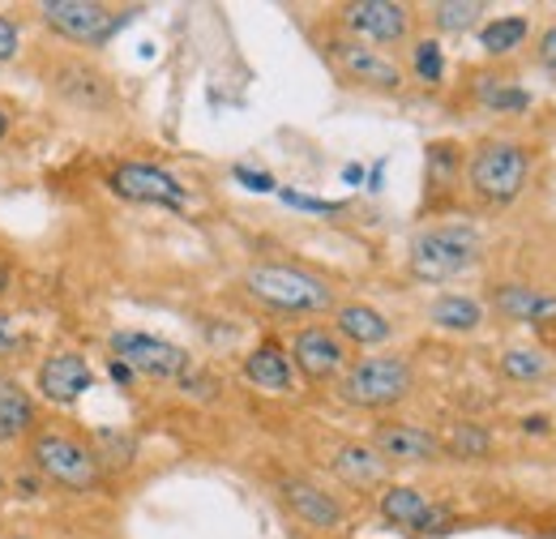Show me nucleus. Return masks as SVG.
I'll use <instances>...</instances> for the list:
<instances>
[{
  "instance_id": "79ce46f5",
  "label": "nucleus",
  "mask_w": 556,
  "mask_h": 539,
  "mask_svg": "<svg viewBox=\"0 0 556 539\" xmlns=\"http://www.w3.org/2000/svg\"><path fill=\"white\" fill-rule=\"evenodd\" d=\"M0 492H4V472H0Z\"/></svg>"
},
{
  "instance_id": "ea45409f",
  "label": "nucleus",
  "mask_w": 556,
  "mask_h": 539,
  "mask_svg": "<svg viewBox=\"0 0 556 539\" xmlns=\"http://www.w3.org/2000/svg\"><path fill=\"white\" fill-rule=\"evenodd\" d=\"M9 129H13V121H9V112H4V108H0V141H4V137H9Z\"/></svg>"
},
{
  "instance_id": "dca6fc26",
  "label": "nucleus",
  "mask_w": 556,
  "mask_h": 539,
  "mask_svg": "<svg viewBox=\"0 0 556 539\" xmlns=\"http://www.w3.org/2000/svg\"><path fill=\"white\" fill-rule=\"evenodd\" d=\"M35 386H39V394H43L48 403L73 406L90 386H94V373H90L86 355H77V351H56V355H48V360L39 364Z\"/></svg>"
},
{
  "instance_id": "7c9ffc66",
  "label": "nucleus",
  "mask_w": 556,
  "mask_h": 539,
  "mask_svg": "<svg viewBox=\"0 0 556 539\" xmlns=\"http://www.w3.org/2000/svg\"><path fill=\"white\" fill-rule=\"evenodd\" d=\"M17 48H22V26H17V17L0 13V65H9L17 57Z\"/></svg>"
},
{
  "instance_id": "f8f14e48",
  "label": "nucleus",
  "mask_w": 556,
  "mask_h": 539,
  "mask_svg": "<svg viewBox=\"0 0 556 539\" xmlns=\"http://www.w3.org/2000/svg\"><path fill=\"white\" fill-rule=\"evenodd\" d=\"M287 355H291V368H300L317 386L321 381H339L348 373V347H343V338L334 335V330H326V326L295 330Z\"/></svg>"
},
{
  "instance_id": "b1692460",
  "label": "nucleus",
  "mask_w": 556,
  "mask_h": 539,
  "mask_svg": "<svg viewBox=\"0 0 556 539\" xmlns=\"http://www.w3.org/2000/svg\"><path fill=\"white\" fill-rule=\"evenodd\" d=\"M527 30H531V22H527L522 13L492 17V22H484V26H480V48H484L488 57H509L514 48H522Z\"/></svg>"
},
{
  "instance_id": "a211bd4d",
  "label": "nucleus",
  "mask_w": 556,
  "mask_h": 539,
  "mask_svg": "<svg viewBox=\"0 0 556 539\" xmlns=\"http://www.w3.org/2000/svg\"><path fill=\"white\" fill-rule=\"evenodd\" d=\"M244 381L266 390V394H291V386H295L291 355L278 342H257L249 351V360H244Z\"/></svg>"
},
{
  "instance_id": "39448f33",
  "label": "nucleus",
  "mask_w": 556,
  "mask_h": 539,
  "mask_svg": "<svg viewBox=\"0 0 556 539\" xmlns=\"http://www.w3.org/2000/svg\"><path fill=\"white\" fill-rule=\"evenodd\" d=\"M412 386H416V373L407 355H364L348 364V373L339 377V399L359 411H390L407 403Z\"/></svg>"
},
{
  "instance_id": "c85d7f7f",
  "label": "nucleus",
  "mask_w": 556,
  "mask_h": 539,
  "mask_svg": "<svg viewBox=\"0 0 556 539\" xmlns=\"http://www.w3.org/2000/svg\"><path fill=\"white\" fill-rule=\"evenodd\" d=\"M458 167H463V154H458L454 141H432L428 146V189H437V180H441V189H450Z\"/></svg>"
},
{
  "instance_id": "f257e3e1",
  "label": "nucleus",
  "mask_w": 556,
  "mask_h": 539,
  "mask_svg": "<svg viewBox=\"0 0 556 539\" xmlns=\"http://www.w3.org/2000/svg\"><path fill=\"white\" fill-rule=\"evenodd\" d=\"M527 176H531V154H527V146L509 141V137H488L467 159V189L476 202L492 205V210L518 202L527 189Z\"/></svg>"
},
{
  "instance_id": "0eeeda50",
  "label": "nucleus",
  "mask_w": 556,
  "mask_h": 539,
  "mask_svg": "<svg viewBox=\"0 0 556 539\" xmlns=\"http://www.w3.org/2000/svg\"><path fill=\"white\" fill-rule=\"evenodd\" d=\"M48 95L56 103H65L81 116H103L116 108V86L103 68L94 61H81V57H70V61H56L52 73H48Z\"/></svg>"
},
{
  "instance_id": "423d86ee",
  "label": "nucleus",
  "mask_w": 556,
  "mask_h": 539,
  "mask_svg": "<svg viewBox=\"0 0 556 539\" xmlns=\"http://www.w3.org/2000/svg\"><path fill=\"white\" fill-rule=\"evenodd\" d=\"M39 17L48 30H56L61 39H70L77 48H103L129 22V13H116L99 0H48V4H39Z\"/></svg>"
},
{
  "instance_id": "2f4dec72",
  "label": "nucleus",
  "mask_w": 556,
  "mask_h": 539,
  "mask_svg": "<svg viewBox=\"0 0 556 539\" xmlns=\"http://www.w3.org/2000/svg\"><path fill=\"white\" fill-rule=\"evenodd\" d=\"M278 198L295 210H308V214H339V202H321V198H308V193H295V189H278Z\"/></svg>"
},
{
  "instance_id": "f704fd0d",
  "label": "nucleus",
  "mask_w": 556,
  "mask_h": 539,
  "mask_svg": "<svg viewBox=\"0 0 556 539\" xmlns=\"http://www.w3.org/2000/svg\"><path fill=\"white\" fill-rule=\"evenodd\" d=\"M180 381H185V390H189L193 399H214V381H210V377H193V368H189Z\"/></svg>"
},
{
  "instance_id": "393cba45",
  "label": "nucleus",
  "mask_w": 556,
  "mask_h": 539,
  "mask_svg": "<svg viewBox=\"0 0 556 539\" xmlns=\"http://www.w3.org/2000/svg\"><path fill=\"white\" fill-rule=\"evenodd\" d=\"M476 99L484 103L488 112H527V103H531V95L518 86V82H509V77H476Z\"/></svg>"
},
{
  "instance_id": "7ed1b4c3",
  "label": "nucleus",
  "mask_w": 556,
  "mask_h": 539,
  "mask_svg": "<svg viewBox=\"0 0 556 539\" xmlns=\"http://www.w3.org/2000/svg\"><path fill=\"white\" fill-rule=\"evenodd\" d=\"M244 291L275 313H330L334 309V287L326 278L300 266H278V262H262L249 270Z\"/></svg>"
},
{
  "instance_id": "412c9836",
  "label": "nucleus",
  "mask_w": 556,
  "mask_h": 539,
  "mask_svg": "<svg viewBox=\"0 0 556 539\" xmlns=\"http://www.w3.org/2000/svg\"><path fill=\"white\" fill-rule=\"evenodd\" d=\"M334 326H339V338L355 342V347H381V342L394 338L390 317L377 313L372 304H339L334 309Z\"/></svg>"
},
{
  "instance_id": "37998d69",
  "label": "nucleus",
  "mask_w": 556,
  "mask_h": 539,
  "mask_svg": "<svg viewBox=\"0 0 556 539\" xmlns=\"http://www.w3.org/2000/svg\"><path fill=\"white\" fill-rule=\"evenodd\" d=\"M0 539H17V536H0ZM22 539H26V536H22Z\"/></svg>"
},
{
  "instance_id": "c756f323",
  "label": "nucleus",
  "mask_w": 556,
  "mask_h": 539,
  "mask_svg": "<svg viewBox=\"0 0 556 539\" xmlns=\"http://www.w3.org/2000/svg\"><path fill=\"white\" fill-rule=\"evenodd\" d=\"M412 68H416L419 82L441 86V77H445V57H441V43H437V39H419L416 48H412Z\"/></svg>"
},
{
  "instance_id": "e433bc0d",
  "label": "nucleus",
  "mask_w": 556,
  "mask_h": 539,
  "mask_svg": "<svg viewBox=\"0 0 556 539\" xmlns=\"http://www.w3.org/2000/svg\"><path fill=\"white\" fill-rule=\"evenodd\" d=\"M108 373H112V381H116V386H129V381H134V368H129V364H121V360H112V364H108Z\"/></svg>"
},
{
  "instance_id": "473e14b6",
  "label": "nucleus",
  "mask_w": 556,
  "mask_h": 539,
  "mask_svg": "<svg viewBox=\"0 0 556 539\" xmlns=\"http://www.w3.org/2000/svg\"><path fill=\"white\" fill-rule=\"evenodd\" d=\"M22 351H26V338H22V330L0 313V364L13 360V355H22Z\"/></svg>"
},
{
  "instance_id": "20e7f679",
  "label": "nucleus",
  "mask_w": 556,
  "mask_h": 539,
  "mask_svg": "<svg viewBox=\"0 0 556 539\" xmlns=\"http://www.w3.org/2000/svg\"><path fill=\"white\" fill-rule=\"evenodd\" d=\"M26 459L48 484H61L70 492H90L103 484V463L94 459V450L65 428H39L26 446Z\"/></svg>"
},
{
  "instance_id": "a878e982",
  "label": "nucleus",
  "mask_w": 556,
  "mask_h": 539,
  "mask_svg": "<svg viewBox=\"0 0 556 539\" xmlns=\"http://www.w3.org/2000/svg\"><path fill=\"white\" fill-rule=\"evenodd\" d=\"M428 17H432L437 30L458 35V30H471L484 17V4L480 0H437V4H428Z\"/></svg>"
},
{
  "instance_id": "ddd939ff",
  "label": "nucleus",
  "mask_w": 556,
  "mask_h": 539,
  "mask_svg": "<svg viewBox=\"0 0 556 539\" xmlns=\"http://www.w3.org/2000/svg\"><path fill=\"white\" fill-rule=\"evenodd\" d=\"M330 61L355 86L386 90V95L403 86V68H399V61H390L381 48H368V43H355V39H334L330 43Z\"/></svg>"
},
{
  "instance_id": "cd10ccee",
  "label": "nucleus",
  "mask_w": 556,
  "mask_h": 539,
  "mask_svg": "<svg viewBox=\"0 0 556 539\" xmlns=\"http://www.w3.org/2000/svg\"><path fill=\"white\" fill-rule=\"evenodd\" d=\"M94 459L103 467H129L134 454H138V441L129 433H116V428H94Z\"/></svg>"
},
{
  "instance_id": "72a5a7b5",
  "label": "nucleus",
  "mask_w": 556,
  "mask_h": 539,
  "mask_svg": "<svg viewBox=\"0 0 556 539\" xmlns=\"http://www.w3.org/2000/svg\"><path fill=\"white\" fill-rule=\"evenodd\" d=\"M231 176L244 185V189H253V193H278V185H275V176L270 172H253V167H231Z\"/></svg>"
},
{
  "instance_id": "9b49d317",
  "label": "nucleus",
  "mask_w": 556,
  "mask_h": 539,
  "mask_svg": "<svg viewBox=\"0 0 556 539\" xmlns=\"http://www.w3.org/2000/svg\"><path fill=\"white\" fill-rule=\"evenodd\" d=\"M390 467H428L441 459V437L407 424V419H381L372 428V441H368Z\"/></svg>"
},
{
  "instance_id": "6e6552de",
  "label": "nucleus",
  "mask_w": 556,
  "mask_h": 539,
  "mask_svg": "<svg viewBox=\"0 0 556 539\" xmlns=\"http://www.w3.org/2000/svg\"><path fill=\"white\" fill-rule=\"evenodd\" d=\"M343 17V30H348L355 43H368V48H394L412 35V9L399 4V0H351L339 9Z\"/></svg>"
},
{
  "instance_id": "2eb2a0df",
  "label": "nucleus",
  "mask_w": 556,
  "mask_h": 539,
  "mask_svg": "<svg viewBox=\"0 0 556 539\" xmlns=\"http://www.w3.org/2000/svg\"><path fill=\"white\" fill-rule=\"evenodd\" d=\"M278 497H282V505H287L304 527H313V531H339L343 518H348L343 505H339V497H330L321 484L300 479V475L282 479V484H278Z\"/></svg>"
},
{
  "instance_id": "5701e85b",
  "label": "nucleus",
  "mask_w": 556,
  "mask_h": 539,
  "mask_svg": "<svg viewBox=\"0 0 556 539\" xmlns=\"http://www.w3.org/2000/svg\"><path fill=\"white\" fill-rule=\"evenodd\" d=\"M441 454L463 459V463H480V459L492 454V437H488L484 424H476V419H454L445 428V437H441Z\"/></svg>"
},
{
  "instance_id": "4c0bfd02",
  "label": "nucleus",
  "mask_w": 556,
  "mask_h": 539,
  "mask_svg": "<svg viewBox=\"0 0 556 539\" xmlns=\"http://www.w3.org/2000/svg\"><path fill=\"white\" fill-rule=\"evenodd\" d=\"M522 428H527L531 437H540V433H548V415H527V419H522Z\"/></svg>"
},
{
  "instance_id": "58836bf2",
  "label": "nucleus",
  "mask_w": 556,
  "mask_h": 539,
  "mask_svg": "<svg viewBox=\"0 0 556 539\" xmlns=\"http://www.w3.org/2000/svg\"><path fill=\"white\" fill-rule=\"evenodd\" d=\"M343 180H348V185H359V180H364V167H355V163H351L348 172H343Z\"/></svg>"
},
{
  "instance_id": "bb28decb",
  "label": "nucleus",
  "mask_w": 556,
  "mask_h": 539,
  "mask_svg": "<svg viewBox=\"0 0 556 539\" xmlns=\"http://www.w3.org/2000/svg\"><path fill=\"white\" fill-rule=\"evenodd\" d=\"M548 368H553V360H548V351H540V347H509V351L501 355V373H505L509 381H540Z\"/></svg>"
},
{
  "instance_id": "6ab92c4d",
  "label": "nucleus",
  "mask_w": 556,
  "mask_h": 539,
  "mask_svg": "<svg viewBox=\"0 0 556 539\" xmlns=\"http://www.w3.org/2000/svg\"><path fill=\"white\" fill-rule=\"evenodd\" d=\"M39 433V406L22 390V381H13L9 373H0V446L35 437Z\"/></svg>"
},
{
  "instance_id": "1a4fd4ad",
  "label": "nucleus",
  "mask_w": 556,
  "mask_h": 539,
  "mask_svg": "<svg viewBox=\"0 0 556 539\" xmlns=\"http://www.w3.org/2000/svg\"><path fill=\"white\" fill-rule=\"evenodd\" d=\"M112 355L141 377H154V381H180L193 368L185 347H176L167 338L141 335V330H116L112 335Z\"/></svg>"
},
{
  "instance_id": "9d476101",
  "label": "nucleus",
  "mask_w": 556,
  "mask_h": 539,
  "mask_svg": "<svg viewBox=\"0 0 556 539\" xmlns=\"http://www.w3.org/2000/svg\"><path fill=\"white\" fill-rule=\"evenodd\" d=\"M108 189L116 198H125V202L167 205V210H185L189 205V189L167 167H154V163H121L108 176Z\"/></svg>"
},
{
  "instance_id": "a19ab883",
  "label": "nucleus",
  "mask_w": 556,
  "mask_h": 539,
  "mask_svg": "<svg viewBox=\"0 0 556 539\" xmlns=\"http://www.w3.org/2000/svg\"><path fill=\"white\" fill-rule=\"evenodd\" d=\"M9 287V266H0V291Z\"/></svg>"
},
{
  "instance_id": "c9c22d12",
  "label": "nucleus",
  "mask_w": 556,
  "mask_h": 539,
  "mask_svg": "<svg viewBox=\"0 0 556 539\" xmlns=\"http://www.w3.org/2000/svg\"><path fill=\"white\" fill-rule=\"evenodd\" d=\"M540 65L556 68V26L544 30V39H540Z\"/></svg>"
},
{
  "instance_id": "4468645a",
  "label": "nucleus",
  "mask_w": 556,
  "mask_h": 539,
  "mask_svg": "<svg viewBox=\"0 0 556 539\" xmlns=\"http://www.w3.org/2000/svg\"><path fill=\"white\" fill-rule=\"evenodd\" d=\"M381 518L399 531H424V536H437L450 527V510L432 505L419 488H407V484H390L381 492Z\"/></svg>"
},
{
  "instance_id": "f03ea898",
  "label": "nucleus",
  "mask_w": 556,
  "mask_h": 539,
  "mask_svg": "<svg viewBox=\"0 0 556 539\" xmlns=\"http://www.w3.org/2000/svg\"><path fill=\"white\" fill-rule=\"evenodd\" d=\"M480 253H484V240L471 223H445V227L419 231L412 240L407 270L419 283H454L480 266Z\"/></svg>"
},
{
  "instance_id": "4be33fe9",
  "label": "nucleus",
  "mask_w": 556,
  "mask_h": 539,
  "mask_svg": "<svg viewBox=\"0 0 556 539\" xmlns=\"http://www.w3.org/2000/svg\"><path fill=\"white\" fill-rule=\"evenodd\" d=\"M428 322H432L437 330H450V335H471V330L484 326V309H480V300H471V296L445 291V296H437V300L428 304Z\"/></svg>"
},
{
  "instance_id": "f3484780",
  "label": "nucleus",
  "mask_w": 556,
  "mask_h": 539,
  "mask_svg": "<svg viewBox=\"0 0 556 539\" xmlns=\"http://www.w3.org/2000/svg\"><path fill=\"white\" fill-rule=\"evenodd\" d=\"M492 309L509 322H527V326H556V296L553 291H540V287H527V283H505V287H492Z\"/></svg>"
},
{
  "instance_id": "aec40b11",
  "label": "nucleus",
  "mask_w": 556,
  "mask_h": 539,
  "mask_svg": "<svg viewBox=\"0 0 556 539\" xmlns=\"http://www.w3.org/2000/svg\"><path fill=\"white\" fill-rule=\"evenodd\" d=\"M330 467H334V475H339L343 484H351V488H381L386 475H390V463H386L368 441H348V446H339L334 459H330Z\"/></svg>"
}]
</instances>
